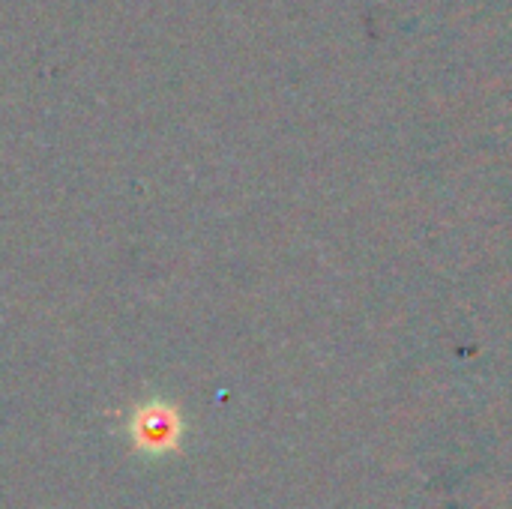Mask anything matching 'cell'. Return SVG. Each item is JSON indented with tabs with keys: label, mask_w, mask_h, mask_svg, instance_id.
<instances>
[{
	"label": "cell",
	"mask_w": 512,
	"mask_h": 509,
	"mask_svg": "<svg viewBox=\"0 0 512 509\" xmlns=\"http://www.w3.org/2000/svg\"><path fill=\"white\" fill-rule=\"evenodd\" d=\"M129 438L138 453L168 456L180 450L183 441V417L174 405L162 399H150L138 405L129 417Z\"/></svg>",
	"instance_id": "6da1fadb"
}]
</instances>
